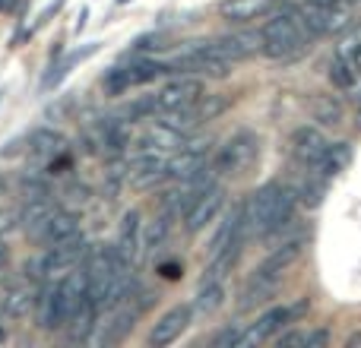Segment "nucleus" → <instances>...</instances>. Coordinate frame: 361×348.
<instances>
[{"label":"nucleus","mask_w":361,"mask_h":348,"mask_svg":"<svg viewBox=\"0 0 361 348\" xmlns=\"http://www.w3.org/2000/svg\"><path fill=\"white\" fill-rule=\"evenodd\" d=\"M238 256H241V241H231L225 250H219L216 256H209V266H206L203 279H200V288L203 285H216V282H222L225 275L235 269Z\"/></svg>","instance_id":"nucleus-16"},{"label":"nucleus","mask_w":361,"mask_h":348,"mask_svg":"<svg viewBox=\"0 0 361 348\" xmlns=\"http://www.w3.org/2000/svg\"><path fill=\"white\" fill-rule=\"evenodd\" d=\"M307 4H317V6H324V10H333V6H339L343 0H307Z\"/></svg>","instance_id":"nucleus-37"},{"label":"nucleus","mask_w":361,"mask_h":348,"mask_svg":"<svg viewBox=\"0 0 361 348\" xmlns=\"http://www.w3.org/2000/svg\"><path fill=\"white\" fill-rule=\"evenodd\" d=\"M260 35H263V54L273 57V61H292V57H298L307 48V38H311L288 13H279V16L269 19L260 29Z\"/></svg>","instance_id":"nucleus-1"},{"label":"nucleus","mask_w":361,"mask_h":348,"mask_svg":"<svg viewBox=\"0 0 361 348\" xmlns=\"http://www.w3.org/2000/svg\"><path fill=\"white\" fill-rule=\"evenodd\" d=\"M209 51L222 61L235 63V61H247L257 51H263V35L260 32H238V35H222L216 42H209Z\"/></svg>","instance_id":"nucleus-4"},{"label":"nucleus","mask_w":361,"mask_h":348,"mask_svg":"<svg viewBox=\"0 0 361 348\" xmlns=\"http://www.w3.org/2000/svg\"><path fill=\"white\" fill-rule=\"evenodd\" d=\"M63 206H67V209H73L76 212V206H86L89 199H92V190H89L86 184H80V180H73V184H67L63 187Z\"/></svg>","instance_id":"nucleus-28"},{"label":"nucleus","mask_w":361,"mask_h":348,"mask_svg":"<svg viewBox=\"0 0 361 348\" xmlns=\"http://www.w3.org/2000/svg\"><path fill=\"white\" fill-rule=\"evenodd\" d=\"M200 95H203V82L190 80V76H180V80H171L156 95V101H159V111H178V108H190Z\"/></svg>","instance_id":"nucleus-5"},{"label":"nucleus","mask_w":361,"mask_h":348,"mask_svg":"<svg viewBox=\"0 0 361 348\" xmlns=\"http://www.w3.org/2000/svg\"><path fill=\"white\" fill-rule=\"evenodd\" d=\"M257 156H260V139L254 133H238L216 152L212 168L216 174H244L257 162Z\"/></svg>","instance_id":"nucleus-2"},{"label":"nucleus","mask_w":361,"mask_h":348,"mask_svg":"<svg viewBox=\"0 0 361 348\" xmlns=\"http://www.w3.org/2000/svg\"><path fill=\"white\" fill-rule=\"evenodd\" d=\"M190 317H193V307H187V304L171 307V311L165 313V317L159 320L156 326H152V333H149V345H156V348L171 345V342H175V339L180 336V333L187 330Z\"/></svg>","instance_id":"nucleus-7"},{"label":"nucleus","mask_w":361,"mask_h":348,"mask_svg":"<svg viewBox=\"0 0 361 348\" xmlns=\"http://www.w3.org/2000/svg\"><path fill=\"white\" fill-rule=\"evenodd\" d=\"M4 339H6V333H4V326H0V342H4Z\"/></svg>","instance_id":"nucleus-44"},{"label":"nucleus","mask_w":361,"mask_h":348,"mask_svg":"<svg viewBox=\"0 0 361 348\" xmlns=\"http://www.w3.org/2000/svg\"><path fill=\"white\" fill-rule=\"evenodd\" d=\"M345 348H361V333H352V336L345 339Z\"/></svg>","instance_id":"nucleus-39"},{"label":"nucleus","mask_w":361,"mask_h":348,"mask_svg":"<svg viewBox=\"0 0 361 348\" xmlns=\"http://www.w3.org/2000/svg\"><path fill=\"white\" fill-rule=\"evenodd\" d=\"M276 288H279V279L257 269V273L247 279V285L241 288V298H238V311H254V307H260V304H267V301H273Z\"/></svg>","instance_id":"nucleus-8"},{"label":"nucleus","mask_w":361,"mask_h":348,"mask_svg":"<svg viewBox=\"0 0 361 348\" xmlns=\"http://www.w3.org/2000/svg\"><path fill=\"white\" fill-rule=\"evenodd\" d=\"M29 311H35V292L25 285H16L4 294V313L13 320L29 317Z\"/></svg>","instance_id":"nucleus-19"},{"label":"nucleus","mask_w":361,"mask_h":348,"mask_svg":"<svg viewBox=\"0 0 361 348\" xmlns=\"http://www.w3.org/2000/svg\"><path fill=\"white\" fill-rule=\"evenodd\" d=\"M307 311H311V301H307V298H298L292 307H288V317H292V320H298V317H305Z\"/></svg>","instance_id":"nucleus-35"},{"label":"nucleus","mask_w":361,"mask_h":348,"mask_svg":"<svg viewBox=\"0 0 361 348\" xmlns=\"http://www.w3.org/2000/svg\"><path fill=\"white\" fill-rule=\"evenodd\" d=\"M349 4H361V0H349Z\"/></svg>","instance_id":"nucleus-45"},{"label":"nucleus","mask_w":361,"mask_h":348,"mask_svg":"<svg viewBox=\"0 0 361 348\" xmlns=\"http://www.w3.org/2000/svg\"><path fill=\"white\" fill-rule=\"evenodd\" d=\"M95 313H99V307L92 304V298L89 294H82L80 298V304L73 307V313H70V320H67V339L70 342H86L89 336H92V330H95Z\"/></svg>","instance_id":"nucleus-11"},{"label":"nucleus","mask_w":361,"mask_h":348,"mask_svg":"<svg viewBox=\"0 0 361 348\" xmlns=\"http://www.w3.org/2000/svg\"><path fill=\"white\" fill-rule=\"evenodd\" d=\"M295 193H298V203L301 206H307V209H317V206L324 203V197H326V178L314 174V178H307Z\"/></svg>","instance_id":"nucleus-22"},{"label":"nucleus","mask_w":361,"mask_h":348,"mask_svg":"<svg viewBox=\"0 0 361 348\" xmlns=\"http://www.w3.org/2000/svg\"><path fill=\"white\" fill-rule=\"evenodd\" d=\"M13 228H19V212L16 209H0V237L10 235Z\"/></svg>","instance_id":"nucleus-32"},{"label":"nucleus","mask_w":361,"mask_h":348,"mask_svg":"<svg viewBox=\"0 0 361 348\" xmlns=\"http://www.w3.org/2000/svg\"><path fill=\"white\" fill-rule=\"evenodd\" d=\"M225 206V190L222 187H209L206 193H200L197 199H193V206L184 212V231L187 235H197V231H203L206 225L212 222V218L219 216V209Z\"/></svg>","instance_id":"nucleus-3"},{"label":"nucleus","mask_w":361,"mask_h":348,"mask_svg":"<svg viewBox=\"0 0 361 348\" xmlns=\"http://www.w3.org/2000/svg\"><path fill=\"white\" fill-rule=\"evenodd\" d=\"M358 80V70L352 67V63H345V57H339V61L330 63V82L336 89H352Z\"/></svg>","instance_id":"nucleus-27"},{"label":"nucleus","mask_w":361,"mask_h":348,"mask_svg":"<svg viewBox=\"0 0 361 348\" xmlns=\"http://www.w3.org/2000/svg\"><path fill=\"white\" fill-rule=\"evenodd\" d=\"M279 0H222L219 13L222 19L228 23H250V19H260V16H269L276 10Z\"/></svg>","instance_id":"nucleus-10"},{"label":"nucleus","mask_w":361,"mask_h":348,"mask_svg":"<svg viewBox=\"0 0 361 348\" xmlns=\"http://www.w3.org/2000/svg\"><path fill=\"white\" fill-rule=\"evenodd\" d=\"M279 345H288V348L305 345L307 348V333H286V336H279Z\"/></svg>","instance_id":"nucleus-34"},{"label":"nucleus","mask_w":361,"mask_h":348,"mask_svg":"<svg viewBox=\"0 0 361 348\" xmlns=\"http://www.w3.org/2000/svg\"><path fill=\"white\" fill-rule=\"evenodd\" d=\"M162 275H169V279H178V275H180V266H178V263H165V266H162Z\"/></svg>","instance_id":"nucleus-36"},{"label":"nucleus","mask_w":361,"mask_h":348,"mask_svg":"<svg viewBox=\"0 0 361 348\" xmlns=\"http://www.w3.org/2000/svg\"><path fill=\"white\" fill-rule=\"evenodd\" d=\"M19 0H0V10H16Z\"/></svg>","instance_id":"nucleus-41"},{"label":"nucleus","mask_w":361,"mask_h":348,"mask_svg":"<svg viewBox=\"0 0 361 348\" xmlns=\"http://www.w3.org/2000/svg\"><path fill=\"white\" fill-rule=\"evenodd\" d=\"M241 326L238 323H228L222 333H216V339H212V348H228V345H238V339H241Z\"/></svg>","instance_id":"nucleus-31"},{"label":"nucleus","mask_w":361,"mask_h":348,"mask_svg":"<svg viewBox=\"0 0 361 348\" xmlns=\"http://www.w3.org/2000/svg\"><path fill=\"white\" fill-rule=\"evenodd\" d=\"M349 162H352V146L349 143H330L314 168H317L320 178L330 180V178H336V174H343L349 168Z\"/></svg>","instance_id":"nucleus-18"},{"label":"nucleus","mask_w":361,"mask_h":348,"mask_svg":"<svg viewBox=\"0 0 361 348\" xmlns=\"http://www.w3.org/2000/svg\"><path fill=\"white\" fill-rule=\"evenodd\" d=\"M95 51H99V42L86 44V48H80V51H73V54H70V57H67V61H63V63H61V67H57V73H51V76H48V80H44V89L57 86V82H61V80H63V76H67V73H70V70H73V67H76V63H82V61H86V57H92V54H95Z\"/></svg>","instance_id":"nucleus-24"},{"label":"nucleus","mask_w":361,"mask_h":348,"mask_svg":"<svg viewBox=\"0 0 361 348\" xmlns=\"http://www.w3.org/2000/svg\"><path fill=\"white\" fill-rule=\"evenodd\" d=\"M324 345H330V330L307 333V348H324Z\"/></svg>","instance_id":"nucleus-33"},{"label":"nucleus","mask_w":361,"mask_h":348,"mask_svg":"<svg viewBox=\"0 0 361 348\" xmlns=\"http://www.w3.org/2000/svg\"><path fill=\"white\" fill-rule=\"evenodd\" d=\"M73 231H80V216H76L73 209H57L54 216L48 218V222H44V228L38 231V241L42 244H57V241H63V237L67 235H73Z\"/></svg>","instance_id":"nucleus-14"},{"label":"nucleus","mask_w":361,"mask_h":348,"mask_svg":"<svg viewBox=\"0 0 361 348\" xmlns=\"http://www.w3.org/2000/svg\"><path fill=\"white\" fill-rule=\"evenodd\" d=\"M301 254H305V235L301 237H292V241H282L273 247V254L263 260L260 273L267 275H276V279H282V273H286L288 266H295V263L301 260Z\"/></svg>","instance_id":"nucleus-9"},{"label":"nucleus","mask_w":361,"mask_h":348,"mask_svg":"<svg viewBox=\"0 0 361 348\" xmlns=\"http://www.w3.org/2000/svg\"><path fill=\"white\" fill-rule=\"evenodd\" d=\"M225 108H228V99H225V95H200V99L190 105V114L197 118V124L203 127V124H209V120H216Z\"/></svg>","instance_id":"nucleus-21"},{"label":"nucleus","mask_w":361,"mask_h":348,"mask_svg":"<svg viewBox=\"0 0 361 348\" xmlns=\"http://www.w3.org/2000/svg\"><path fill=\"white\" fill-rule=\"evenodd\" d=\"M6 263H10V247H6V244L0 241V269H4Z\"/></svg>","instance_id":"nucleus-38"},{"label":"nucleus","mask_w":361,"mask_h":348,"mask_svg":"<svg viewBox=\"0 0 361 348\" xmlns=\"http://www.w3.org/2000/svg\"><path fill=\"white\" fill-rule=\"evenodd\" d=\"M355 127L361 130V105H358V114H355Z\"/></svg>","instance_id":"nucleus-43"},{"label":"nucleus","mask_w":361,"mask_h":348,"mask_svg":"<svg viewBox=\"0 0 361 348\" xmlns=\"http://www.w3.org/2000/svg\"><path fill=\"white\" fill-rule=\"evenodd\" d=\"M352 19H355V13H352V6H333L330 10V32H345L352 29Z\"/></svg>","instance_id":"nucleus-30"},{"label":"nucleus","mask_w":361,"mask_h":348,"mask_svg":"<svg viewBox=\"0 0 361 348\" xmlns=\"http://www.w3.org/2000/svg\"><path fill=\"white\" fill-rule=\"evenodd\" d=\"M311 111H314V120H317L320 127H336L345 114L343 101H339L336 95H317V99L311 101Z\"/></svg>","instance_id":"nucleus-20"},{"label":"nucleus","mask_w":361,"mask_h":348,"mask_svg":"<svg viewBox=\"0 0 361 348\" xmlns=\"http://www.w3.org/2000/svg\"><path fill=\"white\" fill-rule=\"evenodd\" d=\"M222 301H225L222 282H216V285H203L200 288V294H197V301H193V311L197 313H212V311L222 307Z\"/></svg>","instance_id":"nucleus-23"},{"label":"nucleus","mask_w":361,"mask_h":348,"mask_svg":"<svg viewBox=\"0 0 361 348\" xmlns=\"http://www.w3.org/2000/svg\"><path fill=\"white\" fill-rule=\"evenodd\" d=\"M140 212L130 209L124 212V218H121V231H118V244H114V250H118L124 260H137L140 256Z\"/></svg>","instance_id":"nucleus-15"},{"label":"nucleus","mask_w":361,"mask_h":348,"mask_svg":"<svg viewBox=\"0 0 361 348\" xmlns=\"http://www.w3.org/2000/svg\"><path fill=\"white\" fill-rule=\"evenodd\" d=\"M61 209V206L54 203V197H44V199H25V206L19 209V228L29 231L32 237L38 235V231L44 228V222H48L54 212Z\"/></svg>","instance_id":"nucleus-12"},{"label":"nucleus","mask_w":361,"mask_h":348,"mask_svg":"<svg viewBox=\"0 0 361 348\" xmlns=\"http://www.w3.org/2000/svg\"><path fill=\"white\" fill-rule=\"evenodd\" d=\"M326 146L330 143L324 139V133H320L317 127H298L295 137H292V156H295V162L298 165L314 168V165L320 162V156H324Z\"/></svg>","instance_id":"nucleus-6"},{"label":"nucleus","mask_w":361,"mask_h":348,"mask_svg":"<svg viewBox=\"0 0 361 348\" xmlns=\"http://www.w3.org/2000/svg\"><path fill=\"white\" fill-rule=\"evenodd\" d=\"M19 190H23L25 199H44L51 197V184L44 174H23V180H19Z\"/></svg>","instance_id":"nucleus-26"},{"label":"nucleus","mask_w":361,"mask_h":348,"mask_svg":"<svg viewBox=\"0 0 361 348\" xmlns=\"http://www.w3.org/2000/svg\"><path fill=\"white\" fill-rule=\"evenodd\" d=\"M130 86H133V80H130V70L127 67H114L111 73L105 76V92L108 95H121V92H127Z\"/></svg>","instance_id":"nucleus-29"},{"label":"nucleus","mask_w":361,"mask_h":348,"mask_svg":"<svg viewBox=\"0 0 361 348\" xmlns=\"http://www.w3.org/2000/svg\"><path fill=\"white\" fill-rule=\"evenodd\" d=\"M184 143H187L184 133L171 130L169 124H162V120H159L156 127H149V130L140 137L137 146H140V149H152V152H178Z\"/></svg>","instance_id":"nucleus-13"},{"label":"nucleus","mask_w":361,"mask_h":348,"mask_svg":"<svg viewBox=\"0 0 361 348\" xmlns=\"http://www.w3.org/2000/svg\"><path fill=\"white\" fill-rule=\"evenodd\" d=\"M4 190H6V174H0V197H4Z\"/></svg>","instance_id":"nucleus-42"},{"label":"nucleus","mask_w":361,"mask_h":348,"mask_svg":"<svg viewBox=\"0 0 361 348\" xmlns=\"http://www.w3.org/2000/svg\"><path fill=\"white\" fill-rule=\"evenodd\" d=\"M169 228H171V218H169V216H165V212H162V216H159L156 222H152L149 228H146L143 247L149 250V254H156V250H159V247H162V244H165V237H169Z\"/></svg>","instance_id":"nucleus-25"},{"label":"nucleus","mask_w":361,"mask_h":348,"mask_svg":"<svg viewBox=\"0 0 361 348\" xmlns=\"http://www.w3.org/2000/svg\"><path fill=\"white\" fill-rule=\"evenodd\" d=\"M352 67H355V70H358V76H361V44H358L355 51H352Z\"/></svg>","instance_id":"nucleus-40"},{"label":"nucleus","mask_w":361,"mask_h":348,"mask_svg":"<svg viewBox=\"0 0 361 348\" xmlns=\"http://www.w3.org/2000/svg\"><path fill=\"white\" fill-rule=\"evenodd\" d=\"M63 146H67V139H63L57 130H51V127H38V130H32L29 139H25V149H29V156H35V159L61 156Z\"/></svg>","instance_id":"nucleus-17"}]
</instances>
